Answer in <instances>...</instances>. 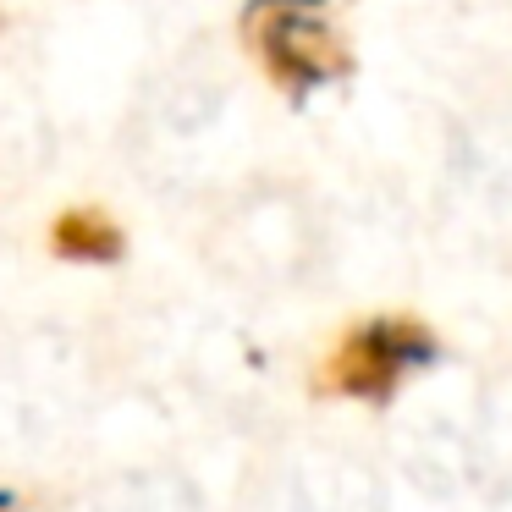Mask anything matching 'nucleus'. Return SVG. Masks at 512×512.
Listing matches in <instances>:
<instances>
[{"label":"nucleus","mask_w":512,"mask_h":512,"mask_svg":"<svg viewBox=\"0 0 512 512\" xmlns=\"http://www.w3.org/2000/svg\"><path fill=\"white\" fill-rule=\"evenodd\" d=\"M50 248L72 265H116L127 248L122 226L100 210V204H72L50 221Z\"/></svg>","instance_id":"7ed1b4c3"},{"label":"nucleus","mask_w":512,"mask_h":512,"mask_svg":"<svg viewBox=\"0 0 512 512\" xmlns=\"http://www.w3.org/2000/svg\"><path fill=\"white\" fill-rule=\"evenodd\" d=\"M435 364V336L419 320H397L380 314L364 320L331 347L320 369H314V391L320 397H347V402H391L402 380Z\"/></svg>","instance_id":"f257e3e1"},{"label":"nucleus","mask_w":512,"mask_h":512,"mask_svg":"<svg viewBox=\"0 0 512 512\" xmlns=\"http://www.w3.org/2000/svg\"><path fill=\"white\" fill-rule=\"evenodd\" d=\"M243 28L265 72L292 94H309L347 72V45L325 17V0H254Z\"/></svg>","instance_id":"f03ea898"}]
</instances>
